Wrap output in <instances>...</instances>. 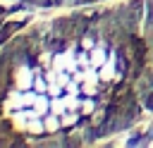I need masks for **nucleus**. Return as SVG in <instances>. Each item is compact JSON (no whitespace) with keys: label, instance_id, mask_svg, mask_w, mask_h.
Returning <instances> with one entry per match:
<instances>
[{"label":"nucleus","instance_id":"nucleus-1","mask_svg":"<svg viewBox=\"0 0 153 148\" xmlns=\"http://www.w3.org/2000/svg\"><path fill=\"white\" fill-rule=\"evenodd\" d=\"M24 26V21H14V24H5V29L0 31V43H5V38L10 36V33H14L17 29H22Z\"/></svg>","mask_w":153,"mask_h":148},{"label":"nucleus","instance_id":"nucleus-2","mask_svg":"<svg viewBox=\"0 0 153 148\" xmlns=\"http://www.w3.org/2000/svg\"><path fill=\"white\" fill-rule=\"evenodd\" d=\"M146 107H151V110H153V93H148V95H146Z\"/></svg>","mask_w":153,"mask_h":148}]
</instances>
